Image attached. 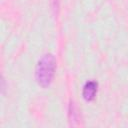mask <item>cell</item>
Masks as SVG:
<instances>
[{"mask_svg": "<svg viewBox=\"0 0 128 128\" xmlns=\"http://www.w3.org/2000/svg\"><path fill=\"white\" fill-rule=\"evenodd\" d=\"M97 90H98V83L94 80H89L87 81L84 86H83V90H82V97L85 101L90 102L92 101L96 94H97Z\"/></svg>", "mask_w": 128, "mask_h": 128, "instance_id": "2", "label": "cell"}, {"mask_svg": "<svg viewBox=\"0 0 128 128\" xmlns=\"http://www.w3.org/2000/svg\"><path fill=\"white\" fill-rule=\"evenodd\" d=\"M56 70V59L53 54H44L36 64L35 80L42 88H47L53 81Z\"/></svg>", "mask_w": 128, "mask_h": 128, "instance_id": "1", "label": "cell"}]
</instances>
